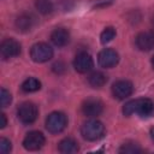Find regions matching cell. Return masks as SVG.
<instances>
[{
	"instance_id": "obj_1",
	"label": "cell",
	"mask_w": 154,
	"mask_h": 154,
	"mask_svg": "<svg viewBox=\"0 0 154 154\" xmlns=\"http://www.w3.org/2000/svg\"><path fill=\"white\" fill-rule=\"evenodd\" d=\"M123 113L128 117L132 114H138L140 117H150L154 113V103L150 99L147 97H141V99H135L129 102H126L123 107Z\"/></svg>"
},
{
	"instance_id": "obj_2",
	"label": "cell",
	"mask_w": 154,
	"mask_h": 154,
	"mask_svg": "<svg viewBox=\"0 0 154 154\" xmlns=\"http://www.w3.org/2000/svg\"><path fill=\"white\" fill-rule=\"evenodd\" d=\"M81 134L83 138L87 141H91V142L99 141L105 135V126L101 122L96 119H90V120H87L82 125Z\"/></svg>"
},
{
	"instance_id": "obj_3",
	"label": "cell",
	"mask_w": 154,
	"mask_h": 154,
	"mask_svg": "<svg viewBox=\"0 0 154 154\" xmlns=\"http://www.w3.org/2000/svg\"><path fill=\"white\" fill-rule=\"evenodd\" d=\"M37 116H38V108L32 102H23L17 108V117L25 125L32 124L36 120Z\"/></svg>"
},
{
	"instance_id": "obj_4",
	"label": "cell",
	"mask_w": 154,
	"mask_h": 154,
	"mask_svg": "<svg viewBox=\"0 0 154 154\" xmlns=\"http://www.w3.org/2000/svg\"><path fill=\"white\" fill-rule=\"evenodd\" d=\"M67 125V117L63 112H52L46 118V129L51 134L61 132Z\"/></svg>"
},
{
	"instance_id": "obj_5",
	"label": "cell",
	"mask_w": 154,
	"mask_h": 154,
	"mask_svg": "<svg viewBox=\"0 0 154 154\" xmlns=\"http://www.w3.org/2000/svg\"><path fill=\"white\" fill-rule=\"evenodd\" d=\"M30 57L35 63H46L53 57V49L45 42L35 43L30 49Z\"/></svg>"
},
{
	"instance_id": "obj_6",
	"label": "cell",
	"mask_w": 154,
	"mask_h": 154,
	"mask_svg": "<svg viewBox=\"0 0 154 154\" xmlns=\"http://www.w3.org/2000/svg\"><path fill=\"white\" fill-rule=\"evenodd\" d=\"M45 136L40 131H30L23 140V146L26 150H38L45 144Z\"/></svg>"
},
{
	"instance_id": "obj_7",
	"label": "cell",
	"mask_w": 154,
	"mask_h": 154,
	"mask_svg": "<svg viewBox=\"0 0 154 154\" xmlns=\"http://www.w3.org/2000/svg\"><path fill=\"white\" fill-rule=\"evenodd\" d=\"M103 111V103L95 97H89L87 100H84V102L82 103V112L84 116L89 117V118H95L97 116H100Z\"/></svg>"
},
{
	"instance_id": "obj_8",
	"label": "cell",
	"mask_w": 154,
	"mask_h": 154,
	"mask_svg": "<svg viewBox=\"0 0 154 154\" xmlns=\"http://www.w3.org/2000/svg\"><path fill=\"white\" fill-rule=\"evenodd\" d=\"M94 66L93 58L89 53L87 52H81L75 57L73 60V67L77 72L79 73H87L89 72Z\"/></svg>"
},
{
	"instance_id": "obj_9",
	"label": "cell",
	"mask_w": 154,
	"mask_h": 154,
	"mask_svg": "<svg viewBox=\"0 0 154 154\" xmlns=\"http://www.w3.org/2000/svg\"><path fill=\"white\" fill-rule=\"evenodd\" d=\"M132 91H134V85L130 81H126V79L117 81L112 85V94L118 100L126 99L128 96H130L132 94Z\"/></svg>"
},
{
	"instance_id": "obj_10",
	"label": "cell",
	"mask_w": 154,
	"mask_h": 154,
	"mask_svg": "<svg viewBox=\"0 0 154 154\" xmlns=\"http://www.w3.org/2000/svg\"><path fill=\"white\" fill-rule=\"evenodd\" d=\"M0 53L4 59H10L20 54V45L14 38H5L0 46Z\"/></svg>"
},
{
	"instance_id": "obj_11",
	"label": "cell",
	"mask_w": 154,
	"mask_h": 154,
	"mask_svg": "<svg viewBox=\"0 0 154 154\" xmlns=\"http://www.w3.org/2000/svg\"><path fill=\"white\" fill-rule=\"evenodd\" d=\"M97 60H99L100 66H102L105 69H109V67H113V66H116L118 64L119 55H118V53L114 49H112V48H105V49H102L99 53Z\"/></svg>"
},
{
	"instance_id": "obj_12",
	"label": "cell",
	"mask_w": 154,
	"mask_h": 154,
	"mask_svg": "<svg viewBox=\"0 0 154 154\" xmlns=\"http://www.w3.org/2000/svg\"><path fill=\"white\" fill-rule=\"evenodd\" d=\"M135 42L140 51H150L152 48H154V34L148 31L140 32L136 36Z\"/></svg>"
},
{
	"instance_id": "obj_13",
	"label": "cell",
	"mask_w": 154,
	"mask_h": 154,
	"mask_svg": "<svg viewBox=\"0 0 154 154\" xmlns=\"http://www.w3.org/2000/svg\"><path fill=\"white\" fill-rule=\"evenodd\" d=\"M36 23V18L31 13H22L16 19V28L19 31H30Z\"/></svg>"
},
{
	"instance_id": "obj_14",
	"label": "cell",
	"mask_w": 154,
	"mask_h": 154,
	"mask_svg": "<svg viewBox=\"0 0 154 154\" xmlns=\"http://www.w3.org/2000/svg\"><path fill=\"white\" fill-rule=\"evenodd\" d=\"M51 41L57 47H64L70 42V32L65 28H57L51 34Z\"/></svg>"
},
{
	"instance_id": "obj_15",
	"label": "cell",
	"mask_w": 154,
	"mask_h": 154,
	"mask_svg": "<svg viewBox=\"0 0 154 154\" xmlns=\"http://www.w3.org/2000/svg\"><path fill=\"white\" fill-rule=\"evenodd\" d=\"M58 149L60 153H64V154H72V153H77L79 147H78V143L77 141H75L73 138L71 137H66L64 140H61L58 144Z\"/></svg>"
},
{
	"instance_id": "obj_16",
	"label": "cell",
	"mask_w": 154,
	"mask_h": 154,
	"mask_svg": "<svg viewBox=\"0 0 154 154\" xmlns=\"http://www.w3.org/2000/svg\"><path fill=\"white\" fill-rule=\"evenodd\" d=\"M106 82H107V76L100 71H95L88 77V83L93 88H101L106 84Z\"/></svg>"
},
{
	"instance_id": "obj_17",
	"label": "cell",
	"mask_w": 154,
	"mask_h": 154,
	"mask_svg": "<svg viewBox=\"0 0 154 154\" xmlns=\"http://www.w3.org/2000/svg\"><path fill=\"white\" fill-rule=\"evenodd\" d=\"M41 88V83L37 78H34V77H29L26 78L22 85H20V89L24 91V93H34V91H37L38 89Z\"/></svg>"
},
{
	"instance_id": "obj_18",
	"label": "cell",
	"mask_w": 154,
	"mask_h": 154,
	"mask_svg": "<svg viewBox=\"0 0 154 154\" xmlns=\"http://www.w3.org/2000/svg\"><path fill=\"white\" fill-rule=\"evenodd\" d=\"M142 148L140 147V144H137L136 142H125L124 144H122V147L119 148V153H126V154H135V153H141Z\"/></svg>"
},
{
	"instance_id": "obj_19",
	"label": "cell",
	"mask_w": 154,
	"mask_h": 154,
	"mask_svg": "<svg viewBox=\"0 0 154 154\" xmlns=\"http://www.w3.org/2000/svg\"><path fill=\"white\" fill-rule=\"evenodd\" d=\"M35 6L38 10V12H41L42 14H48L53 11V4L48 0H37Z\"/></svg>"
},
{
	"instance_id": "obj_20",
	"label": "cell",
	"mask_w": 154,
	"mask_h": 154,
	"mask_svg": "<svg viewBox=\"0 0 154 154\" xmlns=\"http://www.w3.org/2000/svg\"><path fill=\"white\" fill-rule=\"evenodd\" d=\"M116 36V29L112 28V26H108V28H105V30L101 32L100 35V40L102 43H107L109 41H112Z\"/></svg>"
},
{
	"instance_id": "obj_21",
	"label": "cell",
	"mask_w": 154,
	"mask_h": 154,
	"mask_svg": "<svg viewBox=\"0 0 154 154\" xmlns=\"http://www.w3.org/2000/svg\"><path fill=\"white\" fill-rule=\"evenodd\" d=\"M12 101V96L10 94L8 90H6L5 88L1 89L0 91V103H1V107H6L7 105H10Z\"/></svg>"
},
{
	"instance_id": "obj_22",
	"label": "cell",
	"mask_w": 154,
	"mask_h": 154,
	"mask_svg": "<svg viewBox=\"0 0 154 154\" xmlns=\"http://www.w3.org/2000/svg\"><path fill=\"white\" fill-rule=\"evenodd\" d=\"M11 148H12V146H11V142L7 140V138H1L0 140V152L2 153V154H5V153H8L10 150H11Z\"/></svg>"
},
{
	"instance_id": "obj_23",
	"label": "cell",
	"mask_w": 154,
	"mask_h": 154,
	"mask_svg": "<svg viewBox=\"0 0 154 154\" xmlns=\"http://www.w3.org/2000/svg\"><path fill=\"white\" fill-rule=\"evenodd\" d=\"M53 71L55 72V73H58V75H60V73H63L65 70H66V67H65V64L64 63H61V61H58V63H55L53 66Z\"/></svg>"
},
{
	"instance_id": "obj_24",
	"label": "cell",
	"mask_w": 154,
	"mask_h": 154,
	"mask_svg": "<svg viewBox=\"0 0 154 154\" xmlns=\"http://www.w3.org/2000/svg\"><path fill=\"white\" fill-rule=\"evenodd\" d=\"M7 125V119H6V116L4 114V113H1L0 114V128L2 129V128H5Z\"/></svg>"
},
{
	"instance_id": "obj_25",
	"label": "cell",
	"mask_w": 154,
	"mask_h": 154,
	"mask_svg": "<svg viewBox=\"0 0 154 154\" xmlns=\"http://www.w3.org/2000/svg\"><path fill=\"white\" fill-rule=\"evenodd\" d=\"M150 137H152V140L154 141V128L150 129Z\"/></svg>"
},
{
	"instance_id": "obj_26",
	"label": "cell",
	"mask_w": 154,
	"mask_h": 154,
	"mask_svg": "<svg viewBox=\"0 0 154 154\" xmlns=\"http://www.w3.org/2000/svg\"><path fill=\"white\" fill-rule=\"evenodd\" d=\"M152 66H153V69H154V55H153V58H152Z\"/></svg>"
},
{
	"instance_id": "obj_27",
	"label": "cell",
	"mask_w": 154,
	"mask_h": 154,
	"mask_svg": "<svg viewBox=\"0 0 154 154\" xmlns=\"http://www.w3.org/2000/svg\"><path fill=\"white\" fill-rule=\"evenodd\" d=\"M153 23H154V17H153Z\"/></svg>"
}]
</instances>
